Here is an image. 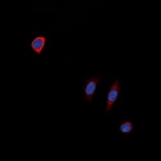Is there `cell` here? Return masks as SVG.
<instances>
[{"mask_svg":"<svg viewBox=\"0 0 161 161\" xmlns=\"http://www.w3.org/2000/svg\"><path fill=\"white\" fill-rule=\"evenodd\" d=\"M103 75H93L85 79L84 83L81 86L82 96L86 103H92L97 92V86L103 80Z\"/></svg>","mask_w":161,"mask_h":161,"instance_id":"1","label":"cell"},{"mask_svg":"<svg viewBox=\"0 0 161 161\" xmlns=\"http://www.w3.org/2000/svg\"><path fill=\"white\" fill-rule=\"evenodd\" d=\"M121 93V82L119 79H115L109 87L108 91L106 93V103L105 108L104 115L110 113L114 105L119 100Z\"/></svg>","mask_w":161,"mask_h":161,"instance_id":"2","label":"cell"},{"mask_svg":"<svg viewBox=\"0 0 161 161\" xmlns=\"http://www.w3.org/2000/svg\"><path fill=\"white\" fill-rule=\"evenodd\" d=\"M46 44H47V37L44 36H36L30 43V48L36 55L40 56L42 55V53L45 49Z\"/></svg>","mask_w":161,"mask_h":161,"instance_id":"3","label":"cell"},{"mask_svg":"<svg viewBox=\"0 0 161 161\" xmlns=\"http://www.w3.org/2000/svg\"><path fill=\"white\" fill-rule=\"evenodd\" d=\"M118 130H119V131L120 132L123 136H128L134 133L135 126H134V123H132L131 121L129 120V119H126V120L121 122Z\"/></svg>","mask_w":161,"mask_h":161,"instance_id":"4","label":"cell"}]
</instances>
